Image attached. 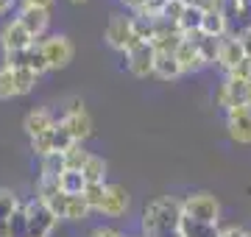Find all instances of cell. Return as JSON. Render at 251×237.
Returning a JSON list of instances; mask_svg holds the SVG:
<instances>
[{"mask_svg": "<svg viewBox=\"0 0 251 237\" xmlns=\"http://www.w3.org/2000/svg\"><path fill=\"white\" fill-rule=\"evenodd\" d=\"M145 237H181V201L162 195L151 201L143 212Z\"/></svg>", "mask_w": 251, "mask_h": 237, "instance_id": "cell-1", "label": "cell"}, {"mask_svg": "<svg viewBox=\"0 0 251 237\" xmlns=\"http://www.w3.org/2000/svg\"><path fill=\"white\" fill-rule=\"evenodd\" d=\"M181 215L198 223H218L221 220V204L212 192H190L181 201Z\"/></svg>", "mask_w": 251, "mask_h": 237, "instance_id": "cell-2", "label": "cell"}, {"mask_svg": "<svg viewBox=\"0 0 251 237\" xmlns=\"http://www.w3.org/2000/svg\"><path fill=\"white\" fill-rule=\"evenodd\" d=\"M23 212H25V223H28V237H50L53 235L59 218L36 195L23 204Z\"/></svg>", "mask_w": 251, "mask_h": 237, "instance_id": "cell-3", "label": "cell"}, {"mask_svg": "<svg viewBox=\"0 0 251 237\" xmlns=\"http://www.w3.org/2000/svg\"><path fill=\"white\" fill-rule=\"evenodd\" d=\"M103 39H106L109 47H115L120 53H128L131 45L140 42L134 34V20L126 17V14H112L106 23V31H103Z\"/></svg>", "mask_w": 251, "mask_h": 237, "instance_id": "cell-4", "label": "cell"}, {"mask_svg": "<svg viewBox=\"0 0 251 237\" xmlns=\"http://www.w3.org/2000/svg\"><path fill=\"white\" fill-rule=\"evenodd\" d=\"M59 123L67 128L73 142H84L87 137H92V118L87 112V106H84V100H78V98L70 100V106H67V112L62 115Z\"/></svg>", "mask_w": 251, "mask_h": 237, "instance_id": "cell-5", "label": "cell"}, {"mask_svg": "<svg viewBox=\"0 0 251 237\" xmlns=\"http://www.w3.org/2000/svg\"><path fill=\"white\" fill-rule=\"evenodd\" d=\"M39 47H42L50 70H64L73 62V56H75V47H73L70 37H64V34H53V37L39 39Z\"/></svg>", "mask_w": 251, "mask_h": 237, "instance_id": "cell-6", "label": "cell"}, {"mask_svg": "<svg viewBox=\"0 0 251 237\" xmlns=\"http://www.w3.org/2000/svg\"><path fill=\"white\" fill-rule=\"evenodd\" d=\"M73 145V137L67 134V128L62 123H56L53 128H48L45 134H39V137L31 140V151H34L39 159H45L50 154H64L67 148Z\"/></svg>", "mask_w": 251, "mask_h": 237, "instance_id": "cell-7", "label": "cell"}, {"mask_svg": "<svg viewBox=\"0 0 251 237\" xmlns=\"http://www.w3.org/2000/svg\"><path fill=\"white\" fill-rule=\"evenodd\" d=\"M3 64L11 67V70H31V73H36V75H42V73L50 70L39 42H34V45L25 47V50H17V53H6L3 56Z\"/></svg>", "mask_w": 251, "mask_h": 237, "instance_id": "cell-8", "label": "cell"}, {"mask_svg": "<svg viewBox=\"0 0 251 237\" xmlns=\"http://www.w3.org/2000/svg\"><path fill=\"white\" fill-rule=\"evenodd\" d=\"M218 103L224 109H237V106H251V81L226 75L224 87L218 92Z\"/></svg>", "mask_w": 251, "mask_h": 237, "instance_id": "cell-9", "label": "cell"}, {"mask_svg": "<svg viewBox=\"0 0 251 237\" xmlns=\"http://www.w3.org/2000/svg\"><path fill=\"white\" fill-rule=\"evenodd\" d=\"M153 59H156V50H153L151 42H137V45H131V50L126 53L128 73L134 75V78H148V75H153Z\"/></svg>", "mask_w": 251, "mask_h": 237, "instance_id": "cell-10", "label": "cell"}, {"mask_svg": "<svg viewBox=\"0 0 251 237\" xmlns=\"http://www.w3.org/2000/svg\"><path fill=\"white\" fill-rule=\"evenodd\" d=\"M226 128H229V137L234 142L251 145V106L226 109Z\"/></svg>", "mask_w": 251, "mask_h": 237, "instance_id": "cell-11", "label": "cell"}, {"mask_svg": "<svg viewBox=\"0 0 251 237\" xmlns=\"http://www.w3.org/2000/svg\"><path fill=\"white\" fill-rule=\"evenodd\" d=\"M14 20H17L20 25L25 28L28 34L39 42V39L45 37L48 25H50V11H48V9H36V6H23Z\"/></svg>", "mask_w": 251, "mask_h": 237, "instance_id": "cell-12", "label": "cell"}, {"mask_svg": "<svg viewBox=\"0 0 251 237\" xmlns=\"http://www.w3.org/2000/svg\"><path fill=\"white\" fill-rule=\"evenodd\" d=\"M34 42H36V39L31 37L23 25H20L17 20L6 23L3 31H0V47H3V53H17V50H25V47H31Z\"/></svg>", "mask_w": 251, "mask_h": 237, "instance_id": "cell-13", "label": "cell"}, {"mask_svg": "<svg viewBox=\"0 0 251 237\" xmlns=\"http://www.w3.org/2000/svg\"><path fill=\"white\" fill-rule=\"evenodd\" d=\"M128 204H131V195L123 184H106V195H103V204L98 212L109 215V218H120V215H126Z\"/></svg>", "mask_w": 251, "mask_h": 237, "instance_id": "cell-14", "label": "cell"}, {"mask_svg": "<svg viewBox=\"0 0 251 237\" xmlns=\"http://www.w3.org/2000/svg\"><path fill=\"white\" fill-rule=\"evenodd\" d=\"M59 120L53 118V112H48V109H31L25 115V120H23V128H25V134L31 140L39 137V134H45L48 128H53Z\"/></svg>", "mask_w": 251, "mask_h": 237, "instance_id": "cell-15", "label": "cell"}, {"mask_svg": "<svg viewBox=\"0 0 251 237\" xmlns=\"http://www.w3.org/2000/svg\"><path fill=\"white\" fill-rule=\"evenodd\" d=\"M246 59V53H243V47H240V42H237V37H229L226 34L224 39H221V53H218V64L226 70V75L232 73L234 67Z\"/></svg>", "mask_w": 251, "mask_h": 237, "instance_id": "cell-16", "label": "cell"}, {"mask_svg": "<svg viewBox=\"0 0 251 237\" xmlns=\"http://www.w3.org/2000/svg\"><path fill=\"white\" fill-rule=\"evenodd\" d=\"M176 62H179L181 73H198V70H204V67H206L193 39H184V42L176 47Z\"/></svg>", "mask_w": 251, "mask_h": 237, "instance_id": "cell-17", "label": "cell"}, {"mask_svg": "<svg viewBox=\"0 0 251 237\" xmlns=\"http://www.w3.org/2000/svg\"><path fill=\"white\" fill-rule=\"evenodd\" d=\"M153 75L162 78V81H176L181 73L179 62H176V53H168V50H156V59H153Z\"/></svg>", "mask_w": 251, "mask_h": 237, "instance_id": "cell-18", "label": "cell"}, {"mask_svg": "<svg viewBox=\"0 0 251 237\" xmlns=\"http://www.w3.org/2000/svg\"><path fill=\"white\" fill-rule=\"evenodd\" d=\"M226 31H229V20H226L224 11H218V9L204 11V20H201V34H204V37L224 39Z\"/></svg>", "mask_w": 251, "mask_h": 237, "instance_id": "cell-19", "label": "cell"}, {"mask_svg": "<svg viewBox=\"0 0 251 237\" xmlns=\"http://www.w3.org/2000/svg\"><path fill=\"white\" fill-rule=\"evenodd\" d=\"M20 210V198L9 187H0V237H9V220Z\"/></svg>", "mask_w": 251, "mask_h": 237, "instance_id": "cell-20", "label": "cell"}, {"mask_svg": "<svg viewBox=\"0 0 251 237\" xmlns=\"http://www.w3.org/2000/svg\"><path fill=\"white\" fill-rule=\"evenodd\" d=\"M184 39H193L198 47V53H201V59H204V64H218V53H221V39L215 37H204L201 31L198 34H190V37Z\"/></svg>", "mask_w": 251, "mask_h": 237, "instance_id": "cell-21", "label": "cell"}, {"mask_svg": "<svg viewBox=\"0 0 251 237\" xmlns=\"http://www.w3.org/2000/svg\"><path fill=\"white\" fill-rule=\"evenodd\" d=\"M218 232H221L218 223H198L181 215V237H218Z\"/></svg>", "mask_w": 251, "mask_h": 237, "instance_id": "cell-22", "label": "cell"}, {"mask_svg": "<svg viewBox=\"0 0 251 237\" xmlns=\"http://www.w3.org/2000/svg\"><path fill=\"white\" fill-rule=\"evenodd\" d=\"M62 156H64V170H84V165L90 162L92 154L84 148V142H73Z\"/></svg>", "mask_w": 251, "mask_h": 237, "instance_id": "cell-23", "label": "cell"}, {"mask_svg": "<svg viewBox=\"0 0 251 237\" xmlns=\"http://www.w3.org/2000/svg\"><path fill=\"white\" fill-rule=\"evenodd\" d=\"M201 20H204V11H201V9L184 6V14L179 17L176 28H179V31L184 34V37H190V34H198V31H201Z\"/></svg>", "mask_w": 251, "mask_h": 237, "instance_id": "cell-24", "label": "cell"}, {"mask_svg": "<svg viewBox=\"0 0 251 237\" xmlns=\"http://www.w3.org/2000/svg\"><path fill=\"white\" fill-rule=\"evenodd\" d=\"M84 179H87V184H106V162H103V156L92 154L90 162L84 165Z\"/></svg>", "mask_w": 251, "mask_h": 237, "instance_id": "cell-25", "label": "cell"}, {"mask_svg": "<svg viewBox=\"0 0 251 237\" xmlns=\"http://www.w3.org/2000/svg\"><path fill=\"white\" fill-rule=\"evenodd\" d=\"M59 187H62V192H67V195H81L84 187H87V179H84L81 170H64V173L59 176Z\"/></svg>", "mask_w": 251, "mask_h": 237, "instance_id": "cell-26", "label": "cell"}, {"mask_svg": "<svg viewBox=\"0 0 251 237\" xmlns=\"http://www.w3.org/2000/svg\"><path fill=\"white\" fill-rule=\"evenodd\" d=\"M90 207L81 195H67V207H64V220H84L90 215Z\"/></svg>", "mask_w": 251, "mask_h": 237, "instance_id": "cell-27", "label": "cell"}, {"mask_svg": "<svg viewBox=\"0 0 251 237\" xmlns=\"http://www.w3.org/2000/svg\"><path fill=\"white\" fill-rule=\"evenodd\" d=\"M64 173V156L62 154H50L45 159H39V176H50V179H59Z\"/></svg>", "mask_w": 251, "mask_h": 237, "instance_id": "cell-28", "label": "cell"}, {"mask_svg": "<svg viewBox=\"0 0 251 237\" xmlns=\"http://www.w3.org/2000/svg\"><path fill=\"white\" fill-rule=\"evenodd\" d=\"M17 98V87H14V70L0 64V100Z\"/></svg>", "mask_w": 251, "mask_h": 237, "instance_id": "cell-29", "label": "cell"}, {"mask_svg": "<svg viewBox=\"0 0 251 237\" xmlns=\"http://www.w3.org/2000/svg\"><path fill=\"white\" fill-rule=\"evenodd\" d=\"M103 195H106V184H87V187H84V192H81V198L87 201V207H90L92 212L100 210Z\"/></svg>", "mask_w": 251, "mask_h": 237, "instance_id": "cell-30", "label": "cell"}, {"mask_svg": "<svg viewBox=\"0 0 251 237\" xmlns=\"http://www.w3.org/2000/svg\"><path fill=\"white\" fill-rule=\"evenodd\" d=\"M36 81H39V75L31 73V70H14V87H17V98H20V95L34 92Z\"/></svg>", "mask_w": 251, "mask_h": 237, "instance_id": "cell-31", "label": "cell"}, {"mask_svg": "<svg viewBox=\"0 0 251 237\" xmlns=\"http://www.w3.org/2000/svg\"><path fill=\"white\" fill-rule=\"evenodd\" d=\"M181 14H184V3H181V0H168V3H165V9H162V14H159V20L176 25Z\"/></svg>", "mask_w": 251, "mask_h": 237, "instance_id": "cell-32", "label": "cell"}, {"mask_svg": "<svg viewBox=\"0 0 251 237\" xmlns=\"http://www.w3.org/2000/svg\"><path fill=\"white\" fill-rule=\"evenodd\" d=\"M165 3H168V0H145V6H143V11H140V14H148V17H159L162 9H165Z\"/></svg>", "mask_w": 251, "mask_h": 237, "instance_id": "cell-33", "label": "cell"}, {"mask_svg": "<svg viewBox=\"0 0 251 237\" xmlns=\"http://www.w3.org/2000/svg\"><path fill=\"white\" fill-rule=\"evenodd\" d=\"M229 75H234V78H246V81H251V59H249V56H246V59H243V62L237 64V67H234V70H232Z\"/></svg>", "mask_w": 251, "mask_h": 237, "instance_id": "cell-34", "label": "cell"}, {"mask_svg": "<svg viewBox=\"0 0 251 237\" xmlns=\"http://www.w3.org/2000/svg\"><path fill=\"white\" fill-rule=\"evenodd\" d=\"M237 42H240L243 53H246V56L251 59V25H246V28L240 31V34H237Z\"/></svg>", "mask_w": 251, "mask_h": 237, "instance_id": "cell-35", "label": "cell"}, {"mask_svg": "<svg viewBox=\"0 0 251 237\" xmlns=\"http://www.w3.org/2000/svg\"><path fill=\"white\" fill-rule=\"evenodd\" d=\"M90 237H126L123 232H117V229H112V226H98V229H92L90 232Z\"/></svg>", "mask_w": 251, "mask_h": 237, "instance_id": "cell-36", "label": "cell"}, {"mask_svg": "<svg viewBox=\"0 0 251 237\" xmlns=\"http://www.w3.org/2000/svg\"><path fill=\"white\" fill-rule=\"evenodd\" d=\"M218 237H246V232H243L240 226H234V223H232V226L221 229V232H218Z\"/></svg>", "mask_w": 251, "mask_h": 237, "instance_id": "cell-37", "label": "cell"}, {"mask_svg": "<svg viewBox=\"0 0 251 237\" xmlns=\"http://www.w3.org/2000/svg\"><path fill=\"white\" fill-rule=\"evenodd\" d=\"M23 6H36V9H48L53 6V0H23Z\"/></svg>", "mask_w": 251, "mask_h": 237, "instance_id": "cell-38", "label": "cell"}, {"mask_svg": "<svg viewBox=\"0 0 251 237\" xmlns=\"http://www.w3.org/2000/svg\"><path fill=\"white\" fill-rule=\"evenodd\" d=\"M123 6H126V9H131L134 14H140L143 6H145V0H123Z\"/></svg>", "mask_w": 251, "mask_h": 237, "instance_id": "cell-39", "label": "cell"}, {"mask_svg": "<svg viewBox=\"0 0 251 237\" xmlns=\"http://www.w3.org/2000/svg\"><path fill=\"white\" fill-rule=\"evenodd\" d=\"M11 6H14V0H0V14H6Z\"/></svg>", "mask_w": 251, "mask_h": 237, "instance_id": "cell-40", "label": "cell"}, {"mask_svg": "<svg viewBox=\"0 0 251 237\" xmlns=\"http://www.w3.org/2000/svg\"><path fill=\"white\" fill-rule=\"evenodd\" d=\"M70 3H87V0H70Z\"/></svg>", "mask_w": 251, "mask_h": 237, "instance_id": "cell-41", "label": "cell"}, {"mask_svg": "<svg viewBox=\"0 0 251 237\" xmlns=\"http://www.w3.org/2000/svg\"><path fill=\"white\" fill-rule=\"evenodd\" d=\"M246 237H251V232H246Z\"/></svg>", "mask_w": 251, "mask_h": 237, "instance_id": "cell-42", "label": "cell"}]
</instances>
